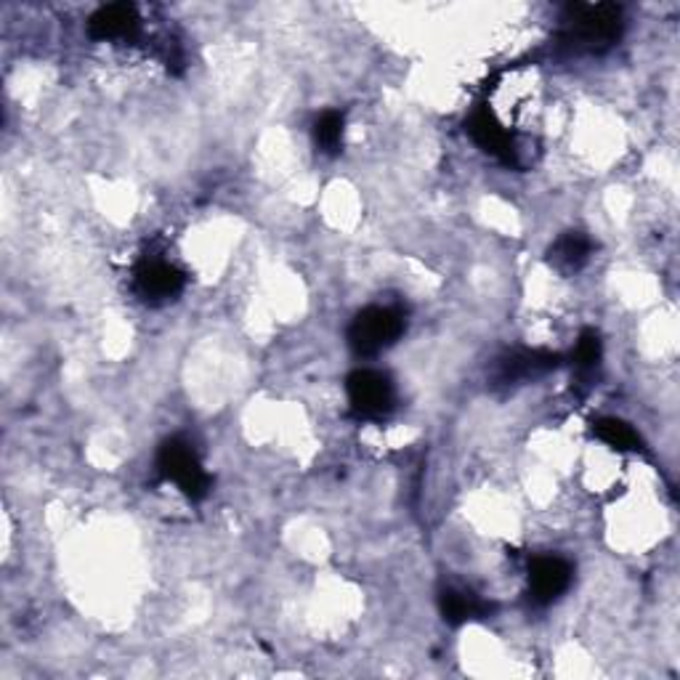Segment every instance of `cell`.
<instances>
[{"instance_id": "1", "label": "cell", "mask_w": 680, "mask_h": 680, "mask_svg": "<svg viewBox=\"0 0 680 680\" xmlns=\"http://www.w3.org/2000/svg\"><path fill=\"white\" fill-rule=\"evenodd\" d=\"M622 35V9L614 3L569 5L564 14V43L575 52H607Z\"/></svg>"}, {"instance_id": "2", "label": "cell", "mask_w": 680, "mask_h": 680, "mask_svg": "<svg viewBox=\"0 0 680 680\" xmlns=\"http://www.w3.org/2000/svg\"><path fill=\"white\" fill-rule=\"evenodd\" d=\"M405 332V317L399 308L370 306L359 311L349 327V345L362 356H375L392 349Z\"/></svg>"}, {"instance_id": "3", "label": "cell", "mask_w": 680, "mask_h": 680, "mask_svg": "<svg viewBox=\"0 0 680 680\" xmlns=\"http://www.w3.org/2000/svg\"><path fill=\"white\" fill-rule=\"evenodd\" d=\"M157 468H160V474L166 476L168 481H173L181 492L192 497V500L203 497L207 487H211V478H207L200 457L194 455L192 446L181 442V439H170V442L160 446Z\"/></svg>"}, {"instance_id": "4", "label": "cell", "mask_w": 680, "mask_h": 680, "mask_svg": "<svg viewBox=\"0 0 680 680\" xmlns=\"http://www.w3.org/2000/svg\"><path fill=\"white\" fill-rule=\"evenodd\" d=\"M351 409L362 418H381L394 409L396 392L392 377L377 370H356L349 375Z\"/></svg>"}, {"instance_id": "5", "label": "cell", "mask_w": 680, "mask_h": 680, "mask_svg": "<svg viewBox=\"0 0 680 680\" xmlns=\"http://www.w3.org/2000/svg\"><path fill=\"white\" fill-rule=\"evenodd\" d=\"M184 274L162 258H147L136 269V290L144 301H168L181 293Z\"/></svg>"}, {"instance_id": "6", "label": "cell", "mask_w": 680, "mask_h": 680, "mask_svg": "<svg viewBox=\"0 0 680 680\" xmlns=\"http://www.w3.org/2000/svg\"><path fill=\"white\" fill-rule=\"evenodd\" d=\"M571 564L558 556H543L532 564L529 571V585H532V596L540 603H551L562 598L571 585Z\"/></svg>"}, {"instance_id": "7", "label": "cell", "mask_w": 680, "mask_h": 680, "mask_svg": "<svg viewBox=\"0 0 680 680\" xmlns=\"http://www.w3.org/2000/svg\"><path fill=\"white\" fill-rule=\"evenodd\" d=\"M468 131L484 152H489L502 162H513V157H515L513 138H510L508 131L497 123V117L492 115L489 106H478L474 115H471Z\"/></svg>"}, {"instance_id": "8", "label": "cell", "mask_w": 680, "mask_h": 680, "mask_svg": "<svg viewBox=\"0 0 680 680\" xmlns=\"http://www.w3.org/2000/svg\"><path fill=\"white\" fill-rule=\"evenodd\" d=\"M136 27V9L125 3L104 5V9H99L97 14L91 16V22H88V30H91V35L99 37V41H120V37L134 35Z\"/></svg>"}, {"instance_id": "9", "label": "cell", "mask_w": 680, "mask_h": 680, "mask_svg": "<svg viewBox=\"0 0 680 680\" xmlns=\"http://www.w3.org/2000/svg\"><path fill=\"white\" fill-rule=\"evenodd\" d=\"M556 364L558 356L543 354V351H524V354H510L508 359H502L497 377H500V383H515L545 373V370H553Z\"/></svg>"}, {"instance_id": "10", "label": "cell", "mask_w": 680, "mask_h": 680, "mask_svg": "<svg viewBox=\"0 0 680 680\" xmlns=\"http://www.w3.org/2000/svg\"><path fill=\"white\" fill-rule=\"evenodd\" d=\"M439 607H442L444 620L450 625H463L468 620H478V616L487 614V603L481 598L471 593V590H457V588H446L442 596H439Z\"/></svg>"}, {"instance_id": "11", "label": "cell", "mask_w": 680, "mask_h": 680, "mask_svg": "<svg viewBox=\"0 0 680 680\" xmlns=\"http://www.w3.org/2000/svg\"><path fill=\"white\" fill-rule=\"evenodd\" d=\"M590 250H593V242L588 237L579 235V231H569L551 248V263H556L562 272H577L579 267L588 263Z\"/></svg>"}, {"instance_id": "12", "label": "cell", "mask_w": 680, "mask_h": 680, "mask_svg": "<svg viewBox=\"0 0 680 680\" xmlns=\"http://www.w3.org/2000/svg\"><path fill=\"white\" fill-rule=\"evenodd\" d=\"M593 431H596V437L601 439V442H607L612 450H620V452L641 450V437L625 423V420L601 418Z\"/></svg>"}, {"instance_id": "13", "label": "cell", "mask_w": 680, "mask_h": 680, "mask_svg": "<svg viewBox=\"0 0 680 680\" xmlns=\"http://www.w3.org/2000/svg\"><path fill=\"white\" fill-rule=\"evenodd\" d=\"M314 141L325 155H336L343 144V115L340 112H325L314 123Z\"/></svg>"}, {"instance_id": "14", "label": "cell", "mask_w": 680, "mask_h": 680, "mask_svg": "<svg viewBox=\"0 0 680 680\" xmlns=\"http://www.w3.org/2000/svg\"><path fill=\"white\" fill-rule=\"evenodd\" d=\"M601 362V340L596 332H585L575 349V364L579 370H596Z\"/></svg>"}]
</instances>
